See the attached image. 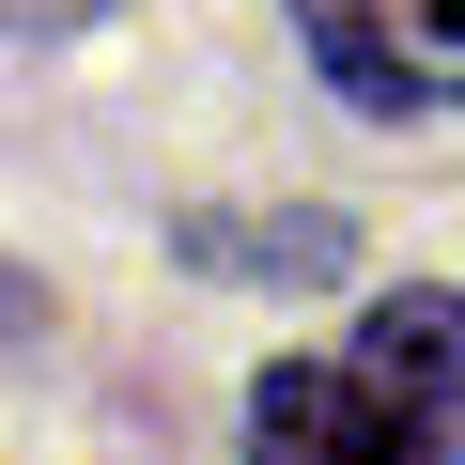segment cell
Segmentation results:
<instances>
[{
    "instance_id": "6da1fadb",
    "label": "cell",
    "mask_w": 465,
    "mask_h": 465,
    "mask_svg": "<svg viewBox=\"0 0 465 465\" xmlns=\"http://www.w3.org/2000/svg\"><path fill=\"white\" fill-rule=\"evenodd\" d=\"M249 450H280V465H419V450H450L465 465V419L403 403L388 372H264L249 388Z\"/></svg>"
},
{
    "instance_id": "7a4b0ae2",
    "label": "cell",
    "mask_w": 465,
    "mask_h": 465,
    "mask_svg": "<svg viewBox=\"0 0 465 465\" xmlns=\"http://www.w3.org/2000/svg\"><path fill=\"white\" fill-rule=\"evenodd\" d=\"M295 32L357 109H465V0H295Z\"/></svg>"
},
{
    "instance_id": "3957f363",
    "label": "cell",
    "mask_w": 465,
    "mask_h": 465,
    "mask_svg": "<svg viewBox=\"0 0 465 465\" xmlns=\"http://www.w3.org/2000/svg\"><path fill=\"white\" fill-rule=\"evenodd\" d=\"M357 372H388L403 403H465V295H434V280H403L372 326H357Z\"/></svg>"
},
{
    "instance_id": "277c9868",
    "label": "cell",
    "mask_w": 465,
    "mask_h": 465,
    "mask_svg": "<svg viewBox=\"0 0 465 465\" xmlns=\"http://www.w3.org/2000/svg\"><path fill=\"white\" fill-rule=\"evenodd\" d=\"M186 264H249V280L280 264V280H326L341 232H326V217H280V232H264V217H186Z\"/></svg>"
},
{
    "instance_id": "5b68a950",
    "label": "cell",
    "mask_w": 465,
    "mask_h": 465,
    "mask_svg": "<svg viewBox=\"0 0 465 465\" xmlns=\"http://www.w3.org/2000/svg\"><path fill=\"white\" fill-rule=\"evenodd\" d=\"M78 16H109V0H0V32H78Z\"/></svg>"
},
{
    "instance_id": "8992f818",
    "label": "cell",
    "mask_w": 465,
    "mask_h": 465,
    "mask_svg": "<svg viewBox=\"0 0 465 465\" xmlns=\"http://www.w3.org/2000/svg\"><path fill=\"white\" fill-rule=\"evenodd\" d=\"M16 326H32V280H16V264H0V341H16Z\"/></svg>"
}]
</instances>
